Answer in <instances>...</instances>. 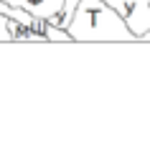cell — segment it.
I'll return each instance as SVG.
<instances>
[{
    "mask_svg": "<svg viewBox=\"0 0 150 145\" xmlns=\"http://www.w3.org/2000/svg\"><path fill=\"white\" fill-rule=\"evenodd\" d=\"M66 31L71 33L74 43H115V41H137L132 28L117 10L104 0H79L74 18Z\"/></svg>",
    "mask_w": 150,
    "mask_h": 145,
    "instance_id": "1",
    "label": "cell"
},
{
    "mask_svg": "<svg viewBox=\"0 0 150 145\" xmlns=\"http://www.w3.org/2000/svg\"><path fill=\"white\" fill-rule=\"evenodd\" d=\"M104 3L112 5L125 18V23L132 28V33L137 36V43H140V36L150 31V0H104Z\"/></svg>",
    "mask_w": 150,
    "mask_h": 145,
    "instance_id": "2",
    "label": "cell"
},
{
    "mask_svg": "<svg viewBox=\"0 0 150 145\" xmlns=\"http://www.w3.org/2000/svg\"><path fill=\"white\" fill-rule=\"evenodd\" d=\"M10 5L25 10L36 18H43V21H54L64 8V0H5Z\"/></svg>",
    "mask_w": 150,
    "mask_h": 145,
    "instance_id": "3",
    "label": "cell"
},
{
    "mask_svg": "<svg viewBox=\"0 0 150 145\" xmlns=\"http://www.w3.org/2000/svg\"><path fill=\"white\" fill-rule=\"evenodd\" d=\"M0 43H13V33H10V16L0 13Z\"/></svg>",
    "mask_w": 150,
    "mask_h": 145,
    "instance_id": "4",
    "label": "cell"
}]
</instances>
